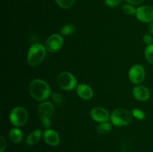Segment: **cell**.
Instances as JSON below:
<instances>
[{"instance_id": "9a60e30c", "label": "cell", "mask_w": 153, "mask_h": 152, "mask_svg": "<svg viewBox=\"0 0 153 152\" xmlns=\"http://www.w3.org/2000/svg\"><path fill=\"white\" fill-rule=\"evenodd\" d=\"M22 132L19 128H12L9 132V138L13 143H19L22 140Z\"/></svg>"}, {"instance_id": "9c48e42d", "label": "cell", "mask_w": 153, "mask_h": 152, "mask_svg": "<svg viewBox=\"0 0 153 152\" xmlns=\"http://www.w3.org/2000/svg\"><path fill=\"white\" fill-rule=\"evenodd\" d=\"M90 115L93 120L99 123L108 122L111 116L108 111L101 107H96L93 108L90 113Z\"/></svg>"}, {"instance_id": "30bf717a", "label": "cell", "mask_w": 153, "mask_h": 152, "mask_svg": "<svg viewBox=\"0 0 153 152\" xmlns=\"http://www.w3.org/2000/svg\"><path fill=\"white\" fill-rule=\"evenodd\" d=\"M132 94L134 98L140 101H146L150 98V92L149 89L142 85L134 86L132 90Z\"/></svg>"}, {"instance_id": "3957f363", "label": "cell", "mask_w": 153, "mask_h": 152, "mask_svg": "<svg viewBox=\"0 0 153 152\" xmlns=\"http://www.w3.org/2000/svg\"><path fill=\"white\" fill-rule=\"evenodd\" d=\"M132 119V113L124 108L116 109L112 112L110 116L111 124L117 127H123L129 125Z\"/></svg>"}, {"instance_id": "8fae6325", "label": "cell", "mask_w": 153, "mask_h": 152, "mask_svg": "<svg viewBox=\"0 0 153 152\" xmlns=\"http://www.w3.org/2000/svg\"><path fill=\"white\" fill-rule=\"evenodd\" d=\"M43 139L46 144L57 146L60 143V137L58 133L52 129H46L43 134Z\"/></svg>"}, {"instance_id": "7c38bea8", "label": "cell", "mask_w": 153, "mask_h": 152, "mask_svg": "<svg viewBox=\"0 0 153 152\" xmlns=\"http://www.w3.org/2000/svg\"><path fill=\"white\" fill-rule=\"evenodd\" d=\"M76 92L82 99L88 101L91 99L94 95L93 89L90 86L85 83H80L76 86Z\"/></svg>"}, {"instance_id": "e0dca14e", "label": "cell", "mask_w": 153, "mask_h": 152, "mask_svg": "<svg viewBox=\"0 0 153 152\" xmlns=\"http://www.w3.org/2000/svg\"><path fill=\"white\" fill-rule=\"evenodd\" d=\"M144 55L146 61L151 64H153V43L146 46L144 51Z\"/></svg>"}, {"instance_id": "4fadbf2b", "label": "cell", "mask_w": 153, "mask_h": 152, "mask_svg": "<svg viewBox=\"0 0 153 152\" xmlns=\"http://www.w3.org/2000/svg\"><path fill=\"white\" fill-rule=\"evenodd\" d=\"M38 113L40 117H52L54 113V106L49 101H43L39 105Z\"/></svg>"}, {"instance_id": "6da1fadb", "label": "cell", "mask_w": 153, "mask_h": 152, "mask_svg": "<svg viewBox=\"0 0 153 152\" xmlns=\"http://www.w3.org/2000/svg\"><path fill=\"white\" fill-rule=\"evenodd\" d=\"M29 92L34 100L44 101L51 95L49 85L45 80L41 79H34L29 85Z\"/></svg>"}, {"instance_id": "ac0fdd59", "label": "cell", "mask_w": 153, "mask_h": 152, "mask_svg": "<svg viewBox=\"0 0 153 152\" xmlns=\"http://www.w3.org/2000/svg\"><path fill=\"white\" fill-rule=\"evenodd\" d=\"M75 29H76V28H75L74 25H71V24H67V25H64L62 27L61 30V34L63 36L70 35L74 32Z\"/></svg>"}, {"instance_id": "8992f818", "label": "cell", "mask_w": 153, "mask_h": 152, "mask_svg": "<svg viewBox=\"0 0 153 152\" xmlns=\"http://www.w3.org/2000/svg\"><path fill=\"white\" fill-rule=\"evenodd\" d=\"M146 72L145 69L140 64H134L128 71V78L134 84H140L144 80Z\"/></svg>"}, {"instance_id": "d4e9b609", "label": "cell", "mask_w": 153, "mask_h": 152, "mask_svg": "<svg viewBox=\"0 0 153 152\" xmlns=\"http://www.w3.org/2000/svg\"><path fill=\"white\" fill-rule=\"evenodd\" d=\"M143 43L146 45V46H149V45L152 44L153 42V37L152 34H146L143 37Z\"/></svg>"}, {"instance_id": "4316f807", "label": "cell", "mask_w": 153, "mask_h": 152, "mask_svg": "<svg viewBox=\"0 0 153 152\" xmlns=\"http://www.w3.org/2000/svg\"><path fill=\"white\" fill-rule=\"evenodd\" d=\"M129 4H133V5H137V4H140L143 2L144 0H126Z\"/></svg>"}, {"instance_id": "44dd1931", "label": "cell", "mask_w": 153, "mask_h": 152, "mask_svg": "<svg viewBox=\"0 0 153 152\" xmlns=\"http://www.w3.org/2000/svg\"><path fill=\"white\" fill-rule=\"evenodd\" d=\"M131 113H132L133 117L136 118L138 120H143V119H145V113H143V110H140V109H133L132 111H131Z\"/></svg>"}, {"instance_id": "52a82bcc", "label": "cell", "mask_w": 153, "mask_h": 152, "mask_svg": "<svg viewBox=\"0 0 153 152\" xmlns=\"http://www.w3.org/2000/svg\"><path fill=\"white\" fill-rule=\"evenodd\" d=\"M64 40L62 36L58 34H53L49 36L46 42V49L50 53H55L62 48Z\"/></svg>"}, {"instance_id": "484cf974", "label": "cell", "mask_w": 153, "mask_h": 152, "mask_svg": "<svg viewBox=\"0 0 153 152\" xmlns=\"http://www.w3.org/2000/svg\"><path fill=\"white\" fill-rule=\"evenodd\" d=\"M0 139H1V142H0V152H4L6 147H7V143H6L5 139H4V138L2 136H1Z\"/></svg>"}, {"instance_id": "7402d4cb", "label": "cell", "mask_w": 153, "mask_h": 152, "mask_svg": "<svg viewBox=\"0 0 153 152\" xmlns=\"http://www.w3.org/2000/svg\"><path fill=\"white\" fill-rule=\"evenodd\" d=\"M52 101H53L56 104H58V105H61L64 101V97L62 96V95L58 93V92H54V93H52Z\"/></svg>"}, {"instance_id": "d6986e66", "label": "cell", "mask_w": 153, "mask_h": 152, "mask_svg": "<svg viewBox=\"0 0 153 152\" xmlns=\"http://www.w3.org/2000/svg\"><path fill=\"white\" fill-rule=\"evenodd\" d=\"M122 10L124 13L127 15H134L136 13L137 9L134 7L133 4L128 3V4H125L123 6Z\"/></svg>"}, {"instance_id": "2e32d148", "label": "cell", "mask_w": 153, "mask_h": 152, "mask_svg": "<svg viewBox=\"0 0 153 152\" xmlns=\"http://www.w3.org/2000/svg\"><path fill=\"white\" fill-rule=\"evenodd\" d=\"M112 125L111 123L108 122H101L99 124L97 127V131L100 135H105V134H108L111 131Z\"/></svg>"}, {"instance_id": "5bb4252c", "label": "cell", "mask_w": 153, "mask_h": 152, "mask_svg": "<svg viewBox=\"0 0 153 152\" xmlns=\"http://www.w3.org/2000/svg\"><path fill=\"white\" fill-rule=\"evenodd\" d=\"M42 137V131L41 130L37 129L35 131H32L31 134H28L25 139V142L28 145L32 146L37 144L40 140Z\"/></svg>"}, {"instance_id": "7a4b0ae2", "label": "cell", "mask_w": 153, "mask_h": 152, "mask_svg": "<svg viewBox=\"0 0 153 152\" xmlns=\"http://www.w3.org/2000/svg\"><path fill=\"white\" fill-rule=\"evenodd\" d=\"M46 46L40 43L31 45L27 54V62L31 66H36L43 62L46 54Z\"/></svg>"}, {"instance_id": "277c9868", "label": "cell", "mask_w": 153, "mask_h": 152, "mask_svg": "<svg viewBox=\"0 0 153 152\" xmlns=\"http://www.w3.org/2000/svg\"><path fill=\"white\" fill-rule=\"evenodd\" d=\"M28 117V113L25 108L22 107H16L10 111L9 120L13 126L19 128L26 124Z\"/></svg>"}, {"instance_id": "83f0119b", "label": "cell", "mask_w": 153, "mask_h": 152, "mask_svg": "<svg viewBox=\"0 0 153 152\" xmlns=\"http://www.w3.org/2000/svg\"><path fill=\"white\" fill-rule=\"evenodd\" d=\"M148 30H149V33L151 34H153V19L149 23V26H148Z\"/></svg>"}, {"instance_id": "ffe728a7", "label": "cell", "mask_w": 153, "mask_h": 152, "mask_svg": "<svg viewBox=\"0 0 153 152\" xmlns=\"http://www.w3.org/2000/svg\"><path fill=\"white\" fill-rule=\"evenodd\" d=\"M57 4L64 9L70 8L74 4L76 0H55Z\"/></svg>"}, {"instance_id": "5b68a950", "label": "cell", "mask_w": 153, "mask_h": 152, "mask_svg": "<svg viewBox=\"0 0 153 152\" xmlns=\"http://www.w3.org/2000/svg\"><path fill=\"white\" fill-rule=\"evenodd\" d=\"M58 84L60 87L65 91H70L77 86V81L73 74L68 72L60 73L57 78Z\"/></svg>"}, {"instance_id": "603a6c76", "label": "cell", "mask_w": 153, "mask_h": 152, "mask_svg": "<svg viewBox=\"0 0 153 152\" xmlns=\"http://www.w3.org/2000/svg\"><path fill=\"white\" fill-rule=\"evenodd\" d=\"M40 122H41L42 125L45 129H49L51 126V121L50 118L48 117H40Z\"/></svg>"}, {"instance_id": "ba28073f", "label": "cell", "mask_w": 153, "mask_h": 152, "mask_svg": "<svg viewBox=\"0 0 153 152\" xmlns=\"http://www.w3.org/2000/svg\"><path fill=\"white\" fill-rule=\"evenodd\" d=\"M135 16L140 22L149 23L153 19V8L147 5L140 6L136 10Z\"/></svg>"}, {"instance_id": "cb8c5ba5", "label": "cell", "mask_w": 153, "mask_h": 152, "mask_svg": "<svg viewBox=\"0 0 153 152\" xmlns=\"http://www.w3.org/2000/svg\"><path fill=\"white\" fill-rule=\"evenodd\" d=\"M105 4L108 7H114L119 5L121 2V0H105Z\"/></svg>"}]
</instances>
